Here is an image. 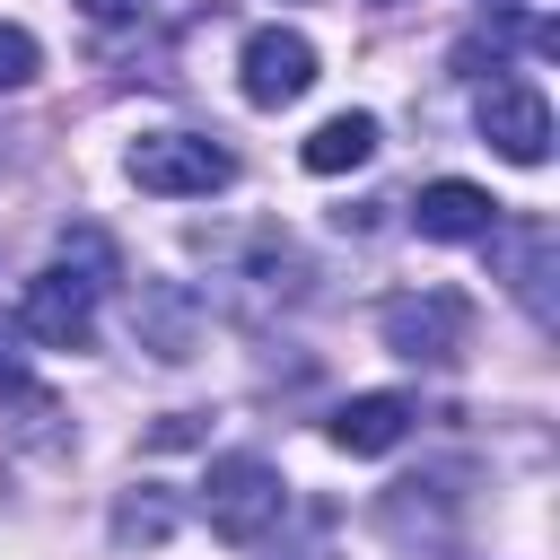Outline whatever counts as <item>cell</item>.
<instances>
[{
  "instance_id": "cell-13",
  "label": "cell",
  "mask_w": 560,
  "mask_h": 560,
  "mask_svg": "<svg viewBox=\"0 0 560 560\" xmlns=\"http://www.w3.org/2000/svg\"><path fill=\"white\" fill-rule=\"evenodd\" d=\"M175 534V508L158 499V490H131L122 508H114V542H166Z\"/></svg>"
},
{
  "instance_id": "cell-5",
  "label": "cell",
  "mask_w": 560,
  "mask_h": 560,
  "mask_svg": "<svg viewBox=\"0 0 560 560\" xmlns=\"http://www.w3.org/2000/svg\"><path fill=\"white\" fill-rule=\"evenodd\" d=\"M472 131H481L508 166H542V158H551V105H542V88H525V79H490V88L472 96Z\"/></svg>"
},
{
  "instance_id": "cell-11",
  "label": "cell",
  "mask_w": 560,
  "mask_h": 560,
  "mask_svg": "<svg viewBox=\"0 0 560 560\" xmlns=\"http://www.w3.org/2000/svg\"><path fill=\"white\" fill-rule=\"evenodd\" d=\"M131 332H149L158 359H192V298L175 280H149L140 306H131Z\"/></svg>"
},
{
  "instance_id": "cell-6",
  "label": "cell",
  "mask_w": 560,
  "mask_h": 560,
  "mask_svg": "<svg viewBox=\"0 0 560 560\" xmlns=\"http://www.w3.org/2000/svg\"><path fill=\"white\" fill-rule=\"evenodd\" d=\"M481 245H490V262H499V280H508V298H516L534 324H551V254H560V228L525 210V219H499Z\"/></svg>"
},
{
  "instance_id": "cell-9",
  "label": "cell",
  "mask_w": 560,
  "mask_h": 560,
  "mask_svg": "<svg viewBox=\"0 0 560 560\" xmlns=\"http://www.w3.org/2000/svg\"><path fill=\"white\" fill-rule=\"evenodd\" d=\"M411 394H350L341 411H332V446L341 455H394L402 438H411Z\"/></svg>"
},
{
  "instance_id": "cell-7",
  "label": "cell",
  "mask_w": 560,
  "mask_h": 560,
  "mask_svg": "<svg viewBox=\"0 0 560 560\" xmlns=\"http://www.w3.org/2000/svg\"><path fill=\"white\" fill-rule=\"evenodd\" d=\"M18 332L26 341H44V350H88L96 341V289L79 280V271H35L26 280V298H18Z\"/></svg>"
},
{
  "instance_id": "cell-15",
  "label": "cell",
  "mask_w": 560,
  "mask_h": 560,
  "mask_svg": "<svg viewBox=\"0 0 560 560\" xmlns=\"http://www.w3.org/2000/svg\"><path fill=\"white\" fill-rule=\"evenodd\" d=\"M35 70H44V44H35L18 18H0V96H18Z\"/></svg>"
},
{
  "instance_id": "cell-4",
  "label": "cell",
  "mask_w": 560,
  "mask_h": 560,
  "mask_svg": "<svg viewBox=\"0 0 560 560\" xmlns=\"http://www.w3.org/2000/svg\"><path fill=\"white\" fill-rule=\"evenodd\" d=\"M236 88H245V105H254V114L298 105V96L315 88V44H306L298 26H254V35H245V52H236Z\"/></svg>"
},
{
  "instance_id": "cell-2",
  "label": "cell",
  "mask_w": 560,
  "mask_h": 560,
  "mask_svg": "<svg viewBox=\"0 0 560 560\" xmlns=\"http://www.w3.org/2000/svg\"><path fill=\"white\" fill-rule=\"evenodd\" d=\"M201 516L219 542H262L280 516H289V481L262 464V455H210L201 472Z\"/></svg>"
},
{
  "instance_id": "cell-10",
  "label": "cell",
  "mask_w": 560,
  "mask_h": 560,
  "mask_svg": "<svg viewBox=\"0 0 560 560\" xmlns=\"http://www.w3.org/2000/svg\"><path fill=\"white\" fill-rule=\"evenodd\" d=\"M298 158H306V175H350V166H368V158H376V114H324V122L298 140Z\"/></svg>"
},
{
  "instance_id": "cell-8",
  "label": "cell",
  "mask_w": 560,
  "mask_h": 560,
  "mask_svg": "<svg viewBox=\"0 0 560 560\" xmlns=\"http://www.w3.org/2000/svg\"><path fill=\"white\" fill-rule=\"evenodd\" d=\"M411 228H420L429 245H481V236L499 228V201H490L481 184H464V175H438V184H420Z\"/></svg>"
},
{
  "instance_id": "cell-14",
  "label": "cell",
  "mask_w": 560,
  "mask_h": 560,
  "mask_svg": "<svg viewBox=\"0 0 560 560\" xmlns=\"http://www.w3.org/2000/svg\"><path fill=\"white\" fill-rule=\"evenodd\" d=\"M61 271H79V280L105 298V289H114V245H105L96 228H70V236H61Z\"/></svg>"
},
{
  "instance_id": "cell-3",
  "label": "cell",
  "mask_w": 560,
  "mask_h": 560,
  "mask_svg": "<svg viewBox=\"0 0 560 560\" xmlns=\"http://www.w3.org/2000/svg\"><path fill=\"white\" fill-rule=\"evenodd\" d=\"M376 332H385L394 359H411V368H446V359L472 341V298H464V289H402V298L376 306Z\"/></svg>"
},
{
  "instance_id": "cell-12",
  "label": "cell",
  "mask_w": 560,
  "mask_h": 560,
  "mask_svg": "<svg viewBox=\"0 0 560 560\" xmlns=\"http://www.w3.org/2000/svg\"><path fill=\"white\" fill-rule=\"evenodd\" d=\"M0 411L52 420V394H35V385H26V359H18V324H0Z\"/></svg>"
},
{
  "instance_id": "cell-1",
  "label": "cell",
  "mask_w": 560,
  "mask_h": 560,
  "mask_svg": "<svg viewBox=\"0 0 560 560\" xmlns=\"http://www.w3.org/2000/svg\"><path fill=\"white\" fill-rule=\"evenodd\" d=\"M122 175L149 192V201H210L219 184H236V158L210 140V131H140Z\"/></svg>"
},
{
  "instance_id": "cell-16",
  "label": "cell",
  "mask_w": 560,
  "mask_h": 560,
  "mask_svg": "<svg viewBox=\"0 0 560 560\" xmlns=\"http://www.w3.org/2000/svg\"><path fill=\"white\" fill-rule=\"evenodd\" d=\"M79 9H88V18H96V26H114V18H131V9H140V0H79Z\"/></svg>"
}]
</instances>
